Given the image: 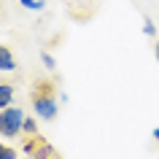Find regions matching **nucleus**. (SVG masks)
Here are the masks:
<instances>
[{"instance_id": "obj_1", "label": "nucleus", "mask_w": 159, "mask_h": 159, "mask_svg": "<svg viewBox=\"0 0 159 159\" xmlns=\"http://www.w3.org/2000/svg\"><path fill=\"white\" fill-rule=\"evenodd\" d=\"M30 100H33V111H35L38 119H43V121H54L57 119V113H59V108H57V84L51 78H38L35 81Z\"/></svg>"}, {"instance_id": "obj_2", "label": "nucleus", "mask_w": 159, "mask_h": 159, "mask_svg": "<svg viewBox=\"0 0 159 159\" xmlns=\"http://www.w3.org/2000/svg\"><path fill=\"white\" fill-rule=\"evenodd\" d=\"M22 151H25L27 159H62V154H59V151L54 148L41 132H38V135H25Z\"/></svg>"}, {"instance_id": "obj_3", "label": "nucleus", "mask_w": 159, "mask_h": 159, "mask_svg": "<svg viewBox=\"0 0 159 159\" xmlns=\"http://www.w3.org/2000/svg\"><path fill=\"white\" fill-rule=\"evenodd\" d=\"M22 124H25V111L16 105L0 111V135L3 138H19L22 135Z\"/></svg>"}, {"instance_id": "obj_4", "label": "nucleus", "mask_w": 159, "mask_h": 159, "mask_svg": "<svg viewBox=\"0 0 159 159\" xmlns=\"http://www.w3.org/2000/svg\"><path fill=\"white\" fill-rule=\"evenodd\" d=\"M16 67V59H14V51L8 46H3L0 43V73H11Z\"/></svg>"}, {"instance_id": "obj_5", "label": "nucleus", "mask_w": 159, "mask_h": 159, "mask_svg": "<svg viewBox=\"0 0 159 159\" xmlns=\"http://www.w3.org/2000/svg\"><path fill=\"white\" fill-rule=\"evenodd\" d=\"M14 105V86L11 84H0V111Z\"/></svg>"}, {"instance_id": "obj_6", "label": "nucleus", "mask_w": 159, "mask_h": 159, "mask_svg": "<svg viewBox=\"0 0 159 159\" xmlns=\"http://www.w3.org/2000/svg\"><path fill=\"white\" fill-rule=\"evenodd\" d=\"M22 135H38V124H35L33 116H25V124H22Z\"/></svg>"}, {"instance_id": "obj_7", "label": "nucleus", "mask_w": 159, "mask_h": 159, "mask_svg": "<svg viewBox=\"0 0 159 159\" xmlns=\"http://www.w3.org/2000/svg\"><path fill=\"white\" fill-rule=\"evenodd\" d=\"M19 3H22L25 8H30V11H43V6H46L43 0H19Z\"/></svg>"}, {"instance_id": "obj_8", "label": "nucleus", "mask_w": 159, "mask_h": 159, "mask_svg": "<svg viewBox=\"0 0 159 159\" xmlns=\"http://www.w3.org/2000/svg\"><path fill=\"white\" fill-rule=\"evenodd\" d=\"M0 159H16V148H11V146H3V143H0Z\"/></svg>"}, {"instance_id": "obj_9", "label": "nucleus", "mask_w": 159, "mask_h": 159, "mask_svg": "<svg viewBox=\"0 0 159 159\" xmlns=\"http://www.w3.org/2000/svg\"><path fill=\"white\" fill-rule=\"evenodd\" d=\"M143 30H146V35H148V38H157V27H154V22H151V19H143Z\"/></svg>"}, {"instance_id": "obj_10", "label": "nucleus", "mask_w": 159, "mask_h": 159, "mask_svg": "<svg viewBox=\"0 0 159 159\" xmlns=\"http://www.w3.org/2000/svg\"><path fill=\"white\" fill-rule=\"evenodd\" d=\"M41 59H43V65L49 67V70H54V67H57V62H54V57H51L49 51H43V54H41Z\"/></svg>"}, {"instance_id": "obj_11", "label": "nucleus", "mask_w": 159, "mask_h": 159, "mask_svg": "<svg viewBox=\"0 0 159 159\" xmlns=\"http://www.w3.org/2000/svg\"><path fill=\"white\" fill-rule=\"evenodd\" d=\"M151 135H154V140L159 143V127H157V129H154V132H151Z\"/></svg>"}, {"instance_id": "obj_12", "label": "nucleus", "mask_w": 159, "mask_h": 159, "mask_svg": "<svg viewBox=\"0 0 159 159\" xmlns=\"http://www.w3.org/2000/svg\"><path fill=\"white\" fill-rule=\"evenodd\" d=\"M154 54H157V59H159V41L154 43Z\"/></svg>"}]
</instances>
